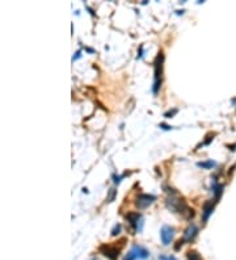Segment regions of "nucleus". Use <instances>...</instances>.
<instances>
[{
	"label": "nucleus",
	"mask_w": 236,
	"mask_h": 260,
	"mask_svg": "<svg viewBox=\"0 0 236 260\" xmlns=\"http://www.w3.org/2000/svg\"><path fill=\"white\" fill-rule=\"evenodd\" d=\"M211 189H212V193H214V196H215V201H218V200L220 198V196H222V193H223V185L219 184V183H216L215 180H212Z\"/></svg>",
	"instance_id": "1a4fd4ad"
},
{
	"label": "nucleus",
	"mask_w": 236,
	"mask_h": 260,
	"mask_svg": "<svg viewBox=\"0 0 236 260\" xmlns=\"http://www.w3.org/2000/svg\"><path fill=\"white\" fill-rule=\"evenodd\" d=\"M159 260H177L173 255H160Z\"/></svg>",
	"instance_id": "2eb2a0df"
},
{
	"label": "nucleus",
	"mask_w": 236,
	"mask_h": 260,
	"mask_svg": "<svg viewBox=\"0 0 236 260\" xmlns=\"http://www.w3.org/2000/svg\"><path fill=\"white\" fill-rule=\"evenodd\" d=\"M156 200V197L152 196V194H146V193H142L136 197L135 200V205L139 207V209H144V207L149 206L151 204H154V201Z\"/></svg>",
	"instance_id": "20e7f679"
},
{
	"label": "nucleus",
	"mask_w": 236,
	"mask_h": 260,
	"mask_svg": "<svg viewBox=\"0 0 236 260\" xmlns=\"http://www.w3.org/2000/svg\"><path fill=\"white\" fill-rule=\"evenodd\" d=\"M85 50H87V51H89V53H94V50L91 49V47H85Z\"/></svg>",
	"instance_id": "4be33fe9"
},
{
	"label": "nucleus",
	"mask_w": 236,
	"mask_h": 260,
	"mask_svg": "<svg viewBox=\"0 0 236 260\" xmlns=\"http://www.w3.org/2000/svg\"><path fill=\"white\" fill-rule=\"evenodd\" d=\"M131 251L134 252V255H135L136 259L146 260V259H148V256H149V251H148V249L144 248L143 246H138V244H134V246L131 247Z\"/></svg>",
	"instance_id": "423d86ee"
},
{
	"label": "nucleus",
	"mask_w": 236,
	"mask_h": 260,
	"mask_svg": "<svg viewBox=\"0 0 236 260\" xmlns=\"http://www.w3.org/2000/svg\"><path fill=\"white\" fill-rule=\"evenodd\" d=\"M173 235H175V228L168 226V225L163 226L161 230H160V238H161V243L164 244V246H168V244L172 242Z\"/></svg>",
	"instance_id": "39448f33"
},
{
	"label": "nucleus",
	"mask_w": 236,
	"mask_h": 260,
	"mask_svg": "<svg viewBox=\"0 0 236 260\" xmlns=\"http://www.w3.org/2000/svg\"><path fill=\"white\" fill-rule=\"evenodd\" d=\"M160 128H161L163 130H170V129H172V126L165 125V123H160Z\"/></svg>",
	"instance_id": "6ab92c4d"
},
{
	"label": "nucleus",
	"mask_w": 236,
	"mask_h": 260,
	"mask_svg": "<svg viewBox=\"0 0 236 260\" xmlns=\"http://www.w3.org/2000/svg\"><path fill=\"white\" fill-rule=\"evenodd\" d=\"M143 57V46H140V49L138 50V59Z\"/></svg>",
	"instance_id": "412c9836"
},
{
	"label": "nucleus",
	"mask_w": 236,
	"mask_h": 260,
	"mask_svg": "<svg viewBox=\"0 0 236 260\" xmlns=\"http://www.w3.org/2000/svg\"><path fill=\"white\" fill-rule=\"evenodd\" d=\"M135 259H136V257H135V255H134V252L130 249V252L126 255V257L123 260H135Z\"/></svg>",
	"instance_id": "dca6fc26"
},
{
	"label": "nucleus",
	"mask_w": 236,
	"mask_h": 260,
	"mask_svg": "<svg viewBox=\"0 0 236 260\" xmlns=\"http://www.w3.org/2000/svg\"><path fill=\"white\" fill-rule=\"evenodd\" d=\"M182 243H184V239H180V240L177 242V244L175 246V249L177 251V249H180V246H182Z\"/></svg>",
	"instance_id": "aec40b11"
},
{
	"label": "nucleus",
	"mask_w": 236,
	"mask_h": 260,
	"mask_svg": "<svg viewBox=\"0 0 236 260\" xmlns=\"http://www.w3.org/2000/svg\"><path fill=\"white\" fill-rule=\"evenodd\" d=\"M215 202H212L211 200H209V201H206L203 204V210H202V221L203 222H207V219H209V217L212 214V212H214V206H215Z\"/></svg>",
	"instance_id": "0eeeda50"
},
{
	"label": "nucleus",
	"mask_w": 236,
	"mask_h": 260,
	"mask_svg": "<svg viewBox=\"0 0 236 260\" xmlns=\"http://www.w3.org/2000/svg\"><path fill=\"white\" fill-rule=\"evenodd\" d=\"M123 176H117V175H113V179H114V183L115 184H119L121 183V179H122Z\"/></svg>",
	"instance_id": "a211bd4d"
},
{
	"label": "nucleus",
	"mask_w": 236,
	"mask_h": 260,
	"mask_svg": "<svg viewBox=\"0 0 236 260\" xmlns=\"http://www.w3.org/2000/svg\"><path fill=\"white\" fill-rule=\"evenodd\" d=\"M115 194H117V191H115L114 188H110L109 191H108V197H106V201L108 202H113L115 198Z\"/></svg>",
	"instance_id": "9b49d317"
},
{
	"label": "nucleus",
	"mask_w": 236,
	"mask_h": 260,
	"mask_svg": "<svg viewBox=\"0 0 236 260\" xmlns=\"http://www.w3.org/2000/svg\"><path fill=\"white\" fill-rule=\"evenodd\" d=\"M80 54H81V50H78V51L75 53V55L72 57V62H75L76 59H79V58H80Z\"/></svg>",
	"instance_id": "f3484780"
},
{
	"label": "nucleus",
	"mask_w": 236,
	"mask_h": 260,
	"mask_svg": "<svg viewBox=\"0 0 236 260\" xmlns=\"http://www.w3.org/2000/svg\"><path fill=\"white\" fill-rule=\"evenodd\" d=\"M197 233H198V228L194 223H190V225L186 227V230L184 231V242H191L194 238L197 236Z\"/></svg>",
	"instance_id": "6e6552de"
},
{
	"label": "nucleus",
	"mask_w": 236,
	"mask_h": 260,
	"mask_svg": "<svg viewBox=\"0 0 236 260\" xmlns=\"http://www.w3.org/2000/svg\"><path fill=\"white\" fill-rule=\"evenodd\" d=\"M188 260H202V257L197 251H189L188 252Z\"/></svg>",
	"instance_id": "f8f14e48"
},
{
	"label": "nucleus",
	"mask_w": 236,
	"mask_h": 260,
	"mask_svg": "<svg viewBox=\"0 0 236 260\" xmlns=\"http://www.w3.org/2000/svg\"><path fill=\"white\" fill-rule=\"evenodd\" d=\"M177 112H178V109H176V108H175V109H172V110H168V112L164 113V117L165 118H170V117H173V116H175Z\"/></svg>",
	"instance_id": "4468645a"
},
{
	"label": "nucleus",
	"mask_w": 236,
	"mask_h": 260,
	"mask_svg": "<svg viewBox=\"0 0 236 260\" xmlns=\"http://www.w3.org/2000/svg\"><path fill=\"white\" fill-rule=\"evenodd\" d=\"M92 260H96V259H92Z\"/></svg>",
	"instance_id": "b1692460"
},
{
	"label": "nucleus",
	"mask_w": 236,
	"mask_h": 260,
	"mask_svg": "<svg viewBox=\"0 0 236 260\" xmlns=\"http://www.w3.org/2000/svg\"><path fill=\"white\" fill-rule=\"evenodd\" d=\"M216 164V163L214 162V160H205V162H198L197 163V165H198L199 168H203V170H210V168H212L214 165Z\"/></svg>",
	"instance_id": "9d476101"
},
{
	"label": "nucleus",
	"mask_w": 236,
	"mask_h": 260,
	"mask_svg": "<svg viewBox=\"0 0 236 260\" xmlns=\"http://www.w3.org/2000/svg\"><path fill=\"white\" fill-rule=\"evenodd\" d=\"M121 228H122V226L119 225V223H117V225L114 226V227L112 228V235L113 236H115V235H118V234L121 233Z\"/></svg>",
	"instance_id": "ddd939ff"
},
{
	"label": "nucleus",
	"mask_w": 236,
	"mask_h": 260,
	"mask_svg": "<svg viewBox=\"0 0 236 260\" xmlns=\"http://www.w3.org/2000/svg\"><path fill=\"white\" fill-rule=\"evenodd\" d=\"M176 13H177V15H182V13H184V9H181V11H176Z\"/></svg>",
	"instance_id": "5701e85b"
},
{
	"label": "nucleus",
	"mask_w": 236,
	"mask_h": 260,
	"mask_svg": "<svg viewBox=\"0 0 236 260\" xmlns=\"http://www.w3.org/2000/svg\"><path fill=\"white\" fill-rule=\"evenodd\" d=\"M126 219L128 221L133 228L135 231H142L143 228V219H142V214L138 212H130L128 214H126Z\"/></svg>",
	"instance_id": "f03ea898"
},
{
	"label": "nucleus",
	"mask_w": 236,
	"mask_h": 260,
	"mask_svg": "<svg viewBox=\"0 0 236 260\" xmlns=\"http://www.w3.org/2000/svg\"><path fill=\"white\" fill-rule=\"evenodd\" d=\"M100 252H101L104 256H106L108 259H110V260H117L118 256H119L121 249L117 248V247H114V246L102 244V246L100 247Z\"/></svg>",
	"instance_id": "7ed1b4c3"
},
{
	"label": "nucleus",
	"mask_w": 236,
	"mask_h": 260,
	"mask_svg": "<svg viewBox=\"0 0 236 260\" xmlns=\"http://www.w3.org/2000/svg\"><path fill=\"white\" fill-rule=\"evenodd\" d=\"M163 63H164V54L160 51L157 57L154 60V85H152V92L157 93L163 83Z\"/></svg>",
	"instance_id": "f257e3e1"
}]
</instances>
